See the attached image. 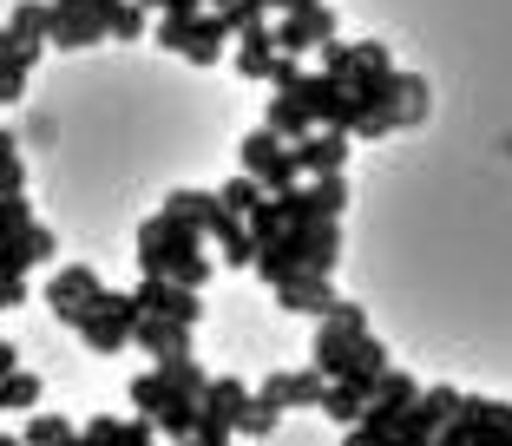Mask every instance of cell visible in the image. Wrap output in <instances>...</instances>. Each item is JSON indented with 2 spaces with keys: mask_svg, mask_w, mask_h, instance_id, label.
I'll return each instance as SVG.
<instances>
[{
  "mask_svg": "<svg viewBox=\"0 0 512 446\" xmlns=\"http://www.w3.org/2000/svg\"><path fill=\"white\" fill-rule=\"evenodd\" d=\"M460 401L467 394H453V387H421V401L407 407V420L388 433V446H434V433L460 414Z\"/></svg>",
  "mask_w": 512,
  "mask_h": 446,
  "instance_id": "obj_9",
  "label": "cell"
},
{
  "mask_svg": "<svg viewBox=\"0 0 512 446\" xmlns=\"http://www.w3.org/2000/svg\"><path fill=\"white\" fill-rule=\"evenodd\" d=\"M256 401H270V407H283V414H289V407H296V374H270V381L256 387Z\"/></svg>",
  "mask_w": 512,
  "mask_h": 446,
  "instance_id": "obj_36",
  "label": "cell"
},
{
  "mask_svg": "<svg viewBox=\"0 0 512 446\" xmlns=\"http://www.w3.org/2000/svg\"><path fill=\"white\" fill-rule=\"evenodd\" d=\"M204 7H217V14H224V7H230V0H204Z\"/></svg>",
  "mask_w": 512,
  "mask_h": 446,
  "instance_id": "obj_40",
  "label": "cell"
},
{
  "mask_svg": "<svg viewBox=\"0 0 512 446\" xmlns=\"http://www.w3.org/2000/svg\"><path fill=\"white\" fill-rule=\"evenodd\" d=\"M158 433H165V440H191L197 433V420H204V401H171V407H158Z\"/></svg>",
  "mask_w": 512,
  "mask_h": 446,
  "instance_id": "obj_28",
  "label": "cell"
},
{
  "mask_svg": "<svg viewBox=\"0 0 512 446\" xmlns=\"http://www.w3.org/2000/svg\"><path fill=\"white\" fill-rule=\"evenodd\" d=\"M316 53H322V73H335V79H355L362 66H381V60H388V46H381V40H342V33H335V40H322Z\"/></svg>",
  "mask_w": 512,
  "mask_h": 446,
  "instance_id": "obj_16",
  "label": "cell"
},
{
  "mask_svg": "<svg viewBox=\"0 0 512 446\" xmlns=\"http://www.w3.org/2000/svg\"><path fill=\"white\" fill-rule=\"evenodd\" d=\"M106 296V283H99V269L92 263H60L53 269V283H46V309H53V322H66V328H79L92 315V302Z\"/></svg>",
  "mask_w": 512,
  "mask_h": 446,
  "instance_id": "obj_6",
  "label": "cell"
},
{
  "mask_svg": "<svg viewBox=\"0 0 512 446\" xmlns=\"http://www.w3.org/2000/svg\"><path fill=\"white\" fill-rule=\"evenodd\" d=\"M138 296H119V289H106V296L92 302V315L73 328L79 342L92 348V355H119V348H132V328H138Z\"/></svg>",
  "mask_w": 512,
  "mask_h": 446,
  "instance_id": "obj_5",
  "label": "cell"
},
{
  "mask_svg": "<svg viewBox=\"0 0 512 446\" xmlns=\"http://www.w3.org/2000/svg\"><path fill=\"white\" fill-rule=\"evenodd\" d=\"M204 230H197L191 217H178V210H151L145 223H138V276H178V283L204 289L211 283V256H204Z\"/></svg>",
  "mask_w": 512,
  "mask_h": 446,
  "instance_id": "obj_1",
  "label": "cell"
},
{
  "mask_svg": "<svg viewBox=\"0 0 512 446\" xmlns=\"http://www.w3.org/2000/svg\"><path fill=\"white\" fill-rule=\"evenodd\" d=\"M276 210L283 223H329L348 210V171H329V178H302L296 191H276Z\"/></svg>",
  "mask_w": 512,
  "mask_h": 446,
  "instance_id": "obj_7",
  "label": "cell"
},
{
  "mask_svg": "<svg viewBox=\"0 0 512 446\" xmlns=\"http://www.w3.org/2000/svg\"><path fill=\"white\" fill-rule=\"evenodd\" d=\"M0 446H27V440H20V433H0Z\"/></svg>",
  "mask_w": 512,
  "mask_h": 446,
  "instance_id": "obj_39",
  "label": "cell"
},
{
  "mask_svg": "<svg viewBox=\"0 0 512 446\" xmlns=\"http://www.w3.org/2000/svg\"><path fill=\"white\" fill-rule=\"evenodd\" d=\"M217 197H224V210H237V217H250V210L263 204L270 191H263V178H250V171H237V178H230V184H224Z\"/></svg>",
  "mask_w": 512,
  "mask_h": 446,
  "instance_id": "obj_31",
  "label": "cell"
},
{
  "mask_svg": "<svg viewBox=\"0 0 512 446\" xmlns=\"http://www.w3.org/2000/svg\"><path fill=\"white\" fill-rule=\"evenodd\" d=\"M73 433H79V427H73L66 414H33L27 427H20V440H27V446H66Z\"/></svg>",
  "mask_w": 512,
  "mask_h": 446,
  "instance_id": "obj_30",
  "label": "cell"
},
{
  "mask_svg": "<svg viewBox=\"0 0 512 446\" xmlns=\"http://www.w3.org/2000/svg\"><path fill=\"white\" fill-rule=\"evenodd\" d=\"M0 387H7V407H40V374H27V368H14V374H0Z\"/></svg>",
  "mask_w": 512,
  "mask_h": 446,
  "instance_id": "obj_32",
  "label": "cell"
},
{
  "mask_svg": "<svg viewBox=\"0 0 512 446\" xmlns=\"http://www.w3.org/2000/svg\"><path fill=\"white\" fill-rule=\"evenodd\" d=\"M237 171H250V178H263V191H296L302 184V164H296V145L289 138H276L270 125H256V132H243L237 145Z\"/></svg>",
  "mask_w": 512,
  "mask_h": 446,
  "instance_id": "obj_4",
  "label": "cell"
},
{
  "mask_svg": "<svg viewBox=\"0 0 512 446\" xmlns=\"http://www.w3.org/2000/svg\"><path fill=\"white\" fill-rule=\"evenodd\" d=\"M276 427H283V407H270V401H250V414H243V440H270Z\"/></svg>",
  "mask_w": 512,
  "mask_h": 446,
  "instance_id": "obj_33",
  "label": "cell"
},
{
  "mask_svg": "<svg viewBox=\"0 0 512 446\" xmlns=\"http://www.w3.org/2000/svg\"><path fill=\"white\" fill-rule=\"evenodd\" d=\"M125 401H132L138 414H158V407H171V401H191V394H178V387H171V374L158 368V361H151L145 374H132V387H125Z\"/></svg>",
  "mask_w": 512,
  "mask_h": 446,
  "instance_id": "obj_23",
  "label": "cell"
},
{
  "mask_svg": "<svg viewBox=\"0 0 512 446\" xmlns=\"http://www.w3.org/2000/svg\"><path fill=\"white\" fill-rule=\"evenodd\" d=\"M263 125H270L276 138H289V145H296V138L316 132V112H309V99H302V92H276V99L263 105Z\"/></svg>",
  "mask_w": 512,
  "mask_h": 446,
  "instance_id": "obj_21",
  "label": "cell"
},
{
  "mask_svg": "<svg viewBox=\"0 0 512 446\" xmlns=\"http://www.w3.org/2000/svg\"><path fill=\"white\" fill-rule=\"evenodd\" d=\"M7 40L40 60L46 46H53V0H20L14 14H7Z\"/></svg>",
  "mask_w": 512,
  "mask_h": 446,
  "instance_id": "obj_14",
  "label": "cell"
},
{
  "mask_svg": "<svg viewBox=\"0 0 512 446\" xmlns=\"http://www.w3.org/2000/svg\"><path fill=\"white\" fill-rule=\"evenodd\" d=\"M335 7L329 0H296V7H289V14H276V46H283V53H309V46H322V40H335Z\"/></svg>",
  "mask_w": 512,
  "mask_h": 446,
  "instance_id": "obj_10",
  "label": "cell"
},
{
  "mask_svg": "<svg viewBox=\"0 0 512 446\" xmlns=\"http://www.w3.org/2000/svg\"><path fill=\"white\" fill-rule=\"evenodd\" d=\"M335 283L329 276H289L283 289H276V309H289V315H329L335 309Z\"/></svg>",
  "mask_w": 512,
  "mask_h": 446,
  "instance_id": "obj_19",
  "label": "cell"
},
{
  "mask_svg": "<svg viewBox=\"0 0 512 446\" xmlns=\"http://www.w3.org/2000/svg\"><path fill=\"white\" fill-rule=\"evenodd\" d=\"M348 138L342 125H316L309 138H296V164H302V178H329V171H348Z\"/></svg>",
  "mask_w": 512,
  "mask_h": 446,
  "instance_id": "obj_13",
  "label": "cell"
},
{
  "mask_svg": "<svg viewBox=\"0 0 512 446\" xmlns=\"http://www.w3.org/2000/svg\"><path fill=\"white\" fill-rule=\"evenodd\" d=\"M151 40L165 46V53H178V60H191V66H217L237 33H230V20L217 7H204V14H158Z\"/></svg>",
  "mask_w": 512,
  "mask_h": 446,
  "instance_id": "obj_3",
  "label": "cell"
},
{
  "mask_svg": "<svg viewBox=\"0 0 512 446\" xmlns=\"http://www.w3.org/2000/svg\"><path fill=\"white\" fill-rule=\"evenodd\" d=\"M27 79H33V53H20L0 27V105H20L27 99Z\"/></svg>",
  "mask_w": 512,
  "mask_h": 446,
  "instance_id": "obj_25",
  "label": "cell"
},
{
  "mask_svg": "<svg viewBox=\"0 0 512 446\" xmlns=\"http://www.w3.org/2000/svg\"><path fill=\"white\" fill-rule=\"evenodd\" d=\"M276 60H283V46H276V20H256V27L237 33V73L243 79H270Z\"/></svg>",
  "mask_w": 512,
  "mask_h": 446,
  "instance_id": "obj_17",
  "label": "cell"
},
{
  "mask_svg": "<svg viewBox=\"0 0 512 446\" xmlns=\"http://www.w3.org/2000/svg\"><path fill=\"white\" fill-rule=\"evenodd\" d=\"M14 158H20V138L7 132V125H0V164H14Z\"/></svg>",
  "mask_w": 512,
  "mask_h": 446,
  "instance_id": "obj_38",
  "label": "cell"
},
{
  "mask_svg": "<svg viewBox=\"0 0 512 446\" xmlns=\"http://www.w3.org/2000/svg\"><path fill=\"white\" fill-rule=\"evenodd\" d=\"M145 33H151V7H145V0H119L106 40H145Z\"/></svg>",
  "mask_w": 512,
  "mask_h": 446,
  "instance_id": "obj_29",
  "label": "cell"
},
{
  "mask_svg": "<svg viewBox=\"0 0 512 446\" xmlns=\"http://www.w3.org/2000/svg\"><path fill=\"white\" fill-rule=\"evenodd\" d=\"M427 79L421 73H401V86H394V105L381 112V119H368L362 125V138H388V132H407V125H421L427 119Z\"/></svg>",
  "mask_w": 512,
  "mask_h": 446,
  "instance_id": "obj_12",
  "label": "cell"
},
{
  "mask_svg": "<svg viewBox=\"0 0 512 446\" xmlns=\"http://www.w3.org/2000/svg\"><path fill=\"white\" fill-rule=\"evenodd\" d=\"M165 210H178V217H191L197 230L211 237V223L224 217V197H217V191H171V197H165Z\"/></svg>",
  "mask_w": 512,
  "mask_h": 446,
  "instance_id": "obj_26",
  "label": "cell"
},
{
  "mask_svg": "<svg viewBox=\"0 0 512 446\" xmlns=\"http://www.w3.org/2000/svg\"><path fill=\"white\" fill-rule=\"evenodd\" d=\"M27 223H33V204H27V197H0V243L14 237V230H27Z\"/></svg>",
  "mask_w": 512,
  "mask_h": 446,
  "instance_id": "obj_35",
  "label": "cell"
},
{
  "mask_svg": "<svg viewBox=\"0 0 512 446\" xmlns=\"http://www.w3.org/2000/svg\"><path fill=\"white\" fill-rule=\"evenodd\" d=\"M368 401H375V381H329V401H322V414H329L335 427H355V420L368 414Z\"/></svg>",
  "mask_w": 512,
  "mask_h": 446,
  "instance_id": "obj_24",
  "label": "cell"
},
{
  "mask_svg": "<svg viewBox=\"0 0 512 446\" xmlns=\"http://www.w3.org/2000/svg\"><path fill=\"white\" fill-rule=\"evenodd\" d=\"M211 243L224 250V263H230V269H256V250H263V243L250 237V223H243L237 210H224V217L211 223Z\"/></svg>",
  "mask_w": 512,
  "mask_h": 446,
  "instance_id": "obj_22",
  "label": "cell"
},
{
  "mask_svg": "<svg viewBox=\"0 0 512 446\" xmlns=\"http://www.w3.org/2000/svg\"><path fill=\"white\" fill-rule=\"evenodd\" d=\"M302 99H309V112H316V125H342V132H355L362 138V105H355V86L348 79H335V73H302Z\"/></svg>",
  "mask_w": 512,
  "mask_h": 446,
  "instance_id": "obj_8",
  "label": "cell"
},
{
  "mask_svg": "<svg viewBox=\"0 0 512 446\" xmlns=\"http://www.w3.org/2000/svg\"><path fill=\"white\" fill-rule=\"evenodd\" d=\"M92 40H106V27H99L79 0H53V46H60V53H86Z\"/></svg>",
  "mask_w": 512,
  "mask_h": 446,
  "instance_id": "obj_18",
  "label": "cell"
},
{
  "mask_svg": "<svg viewBox=\"0 0 512 446\" xmlns=\"http://www.w3.org/2000/svg\"><path fill=\"white\" fill-rule=\"evenodd\" d=\"M14 256H20V269H33V263H53V256H60V237H53V230H46V223H27V230H14Z\"/></svg>",
  "mask_w": 512,
  "mask_h": 446,
  "instance_id": "obj_27",
  "label": "cell"
},
{
  "mask_svg": "<svg viewBox=\"0 0 512 446\" xmlns=\"http://www.w3.org/2000/svg\"><path fill=\"white\" fill-rule=\"evenodd\" d=\"M0 414H7V387H0Z\"/></svg>",
  "mask_w": 512,
  "mask_h": 446,
  "instance_id": "obj_41",
  "label": "cell"
},
{
  "mask_svg": "<svg viewBox=\"0 0 512 446\" xmlns=\"http://www.w3.org/2000/svg\"><path fill=\"white\" fill-rule=\"evenodd\" d=\"M335 256H342V230L329 223H283L263 250H256V276L270 289H283L289 276H335Z\"/></svg>",
  "mask_w": 512,
  "mask_h": 446,
  "instance_id": "obj_2",
  "label": "cell"
},
{
  "mask_svg": "<svg viewBox=\"0 0 512 446\" xmlns=\"http://www.w3.org/2000/svg\"><path fill=\"white\" fill-rule=\"evenodd\" d=\"M132 342L145 348L151 361H171V355H191V322H171V315H138Z\"/></svg>",
  "mask_w": 512,
  "mask_h": 446,
  "instance_id": "obj_15",
  "label": "cell"
},
{
  "mask_svg": "<svg viewBox=\"0 0 512 446\" xmlns=\"http://www.w3.org/2000/svg\"><path fill=\"white\" fill-rule=\"evenodd\" d=\"M250 401H256V387L230 381V374H211V387H204V414L224 420L230 433H243V414H250Z\"/></svg>",
  "mask_w": 512,
  "mask_h": 446,
  "instance_id": "obj_20",
  "label": "cell"
},
{
  "mask_svg": "<svg viewBox=\"0 0 512 446\" xmlns=\"http://www.w3.org/2000/svg\"><path fill=\"white\" fill-rule=\"evenodd\" d=\"M243 223H250V237H256V243H270L276 230H283V210H276V197H263V204H256Z\"/></svg>",
  "mask_w": 512,
  "mask_h": 446,
  "instance_id": "obj_34",
  "label": "cell"
},
{
  "mask_svg": "<svg viewBox=\"0 0 512 446\" xmlns=\"http://www.w3.org/2000/svg\"><path fill=\"white\" fill-rule=\"evenodd\" d=\"M138 309L145 315H171V322H204V302H197V289L191 283H178V276H138Z\"/></svg>",
  "mask_w": 512,
  "mask_h": 446,
  "instance_id": "obj_11",
  "label": "cell"
},
{
  "mask_svg": "<svg viewBox=\"0 0 512 446\" xmlns=\"http://www.w3.org/2000/svg\"><path fill=\"white\" fill-rule=\"evenodd\" d=\"M27 302V276H0V315Z\"/></svg>",
  "mask_w": 512,
  "mask_h": 446,
  "instance_id": "obj_37",
  "label": "cell"
}]
</instances>
